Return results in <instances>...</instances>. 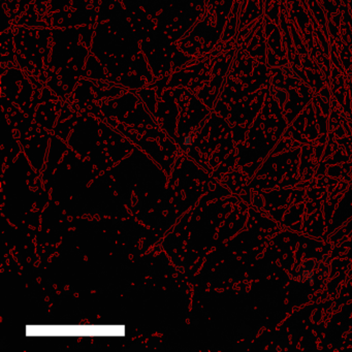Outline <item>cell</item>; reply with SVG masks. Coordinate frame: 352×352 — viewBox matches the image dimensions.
Here are the masks:
<instances>
[{
  "label": "cell",
  "mask_w": 352,
  "mask_h": 352,
  "mask_svg": "<svg viewBox=\"0 0 352 352\" xmlns=\"http://www.w3.org/2000/svg\"><path fill=\"white\" fill-rule=\"evenodd\" d=\"M276 98H277V99L280 101V102H283V101L286 100V93H285L284 91L278 90L277 93H276Z\"/></svg>",
  "instance_id": "6da1fadb"
},
{
  "label": "cell",
  "mask_w": 352,
  "mask_h": 352,
  "mask_svg": "<svg viewBox=\"0 0 352 352\" xmlns=\"http://www.w3.org/2000/svg\"><path fill=\"white\" fill-rule=\"evenodd\" d=\"M189 144H191V136H188L185 140V141H184V145H185V146H188Z\"/></svg>",
  "instance_id": "7a4b0ae2"
}]
</instances>
